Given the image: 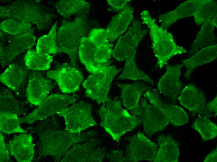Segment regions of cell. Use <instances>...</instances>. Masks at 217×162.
I'll return each instance as SVG.
<instances>
[{
    "mask_svg": "<svg viewBox=\"0 0 217 162\" xmlns=\"http://www.w3.org/2000/svg\"><path fill=\"white\" fill-rule=\"evenodd\" d=\"M47 118L34 122L26 130L38 139L34 160L37 161L44 156H51L60 161L69 148L75 144L94 136L95 131L74 133L61 130L57 121Z\"/></svg>",
    "mask_w": 217,
    "mask_h": 162,
    "instance_id": "1",
    "label": "cell"
},
{
    "mask_svg": "<svg viewBox=\"0 0 217 162\" xmlns=\"http://www.w3.org/2000/svg\"><path fill=\"white\" fill-rule=\"evenodd\" d=\"M144 96L140 104L130 111L141 119L147 136H151L164 130L169 124L180 126L189 122L184 110L181 107L162 101L157 90H149L144 93Z\"/></svg>",
    "mask_w": 217,
    "mask_h": 162,
    "instance_id": "2",
    "label": "cell"
},
{
    "mask_svg": "<svg viewBox=\"0 0 217 162\" xmlns=\"http://www.w3.org/2000/svg\"><path fill=\"white\" fill-rule=\"evenodd\" d=\"M98 112L101 118V126L118 142L122 135L142 123L139 117L123 108L117 97L112 99L108 97Z\"/></svg>",
    "mask_w": 217,
    "mask_h": 162,
    "instance_id": "3",
    "label": "cell"
},
{
    "mask_svg": "<svg viewBox=\"0 0 217 162\" xmlns=\"http://www.w3.org/2000/svg\"><path fill=\"white\" fill-rule=\"evenodd\" d=\"M0 17L36 25L40 30L47 28L53 14L36 1L18 0L0 7Z\"/></svg>",
    "mask_w": 217,
    "mask_h": 162,
    "instance_id": "4",
    "label": "cell"
},
{
    "mask_svg": "<svg viewBox=\"0 0 217 162\" xmlns=\"http://www.w3.org/2000/svg\"><path fill=\"white\" fill-rule=\"evenodd\" d=\"M140 16L143 23L149 28L154 53L159 68L166 64L173 56L186 53L185 49L176 43L170 33L157 25L147 10L142 11Z\"/></svg>",
    "mask_w": 217,
    "mask_h": 162,
    "instance_id": "5",
    "label": "cell"
},
{
    "mask_svg": "<svg viewBox=\"0 0 217 162\" xmlns=\"http://www.w3.org/2000/svg\"><path fill=\"white\" fill-rule=\"evenodd\" d=\"M87 26L85 16L82 14L71 21L63 20L57 31V46L62 52L68 55L71 64L74 66L76 65L81 40L84 36Z\"/></svg>",
    "mask_w": 217,
    "mask_h": 162,
    "instance_id": "6",
    "label": "cell"
},
{
    "mask_svg": "<svg viewBox=\"0 0 217 162\" xmlns=\"http://www.w3.org/2000/svg\"><path fill=\"white\" fill-rule=\"evenodd\" d=\"M120 69L113 65H107L93 73L82 83L85 88V96L98 104L105 103L112 80Z\"/></svg>",
    "mask_w": 217,
    "mask_h": 162,
    "instance_id": "7",
    "label": "cell"
},
{
    "mask_svg": "<svg viewBox=\"0 0 217 162\" xmlns=\"http://www.w3.org/2000/svg\"><path fill=\"white\" fill-rule=\"evenodd\" d=\"M92 107L89 103L81 101L63 109L56 114L64 118L65 131L71 133H79L97 125L91 114Z\"/></svg>",
    "mask_w": 217,
    "mask_h": 162,
    "instance_id": "8",
    "label": "cell"
},
{
    "mask_svg": "<svg viewBox=\"0 0 217 162\" xmlns=\"http://www.w3.org/2000/svg\"><path fill=\"white\" fill-rule=\"evenodd\" d=\"M34 29L17 35L7 33V36L0 31V63L2 68L7 65L19 54L29 49L36 43Z\"/></svg>",
    "mask_w": 217,
    "mask_h": 162,
    "instance_id": "9",
    "label": "cell"
},
{
    "mask_svg": "<svg viewBox=\"0 0 217 162\" xmlns=\"http://www.w3.org/2000/svg\"><path fill=\"white\" fill-rule=\"evenodd\" d=\"M76 96L65 94H52L47 97L33 112L19 118L20 123L31 124L56 114L68 105L76 102Z\"/></svg>",
    "mask_w": 217,
    "mask_h": 162,
    "instance_id": "10",
    "label": "cell"
},
{
    "mask_svg": "<svg viewBox=\"0 0 217 162\" xmlns=\"http://www.w3.org/2000/svg\"><path fill=\"white\" fill-rule=\"evenodd\" d=\"M125 139L128 144L124 156V162L152 161L159 149L157 144L139 131L133 136L126 137Z\"/></svg>",
    "mask_w": 217,
    "mask_h": 162,
    "instance_id": "11",
    "label": "cell"
},
{
    "mask_svg": "<svg viewBox=\"0 0 217 162\" xmlns=\"http://www.w3.org/2000/svg\"><path fill=\"white\" fill-rule=\"evenodd\" d=\"M101 141L91 138L83 144H76L65 154L62 162H101L106 157L105 149L100 146Z\"/></svg>",
    "mask_w": 217,
    "mask_h": 162,
    "instance_id": "12",
    "label": "cell"
},
{
    "mask_svg": "<svg viewBox=\"0 0 217 162\" xmlns=\"http://www.w3.org/2000/svg\"><path fill=\"white\" fill-rule=\"evenodd\" d=\"M147 32L139 21L134 20L128 31L118 39L113 51V57L118 61H122L136 53L138 44Z\"/></svg>",
    "mask_w": 217,
    "mask_h": 162,
    "instance_id": "13",
    "label": "cell"
},
{
    "mask_svg": "<svg viewBox=\"0 0 217 162\" xmlns=\"http://www.w3.org/2000/svg\"><path fill=\"white\" fill-rule=\"evenodd\" d=\"M46 74L48 77L57 82L60 89L64 93L78 90L83 79L80 71L67 64H64L55 70L47 72Z\"/></svg>",
    "mask_w": 217,
    "mask_h": 162,
    "instance_id": "14",
    "label": "cell"
},
{
    "mask_svg": "<svg viewBox=\"0 0 217 162\" xmlns=\"http://www.w3.org/2000/svg\"><path fill=\"white\" fill-rule=\"evenodd\" d=\"M184 65L183 63L173 66L166 65V72L157 83L158 90L172 100L178 98L183 86L180 76Z\"/></svg>",
    "mask_w": 217,
    "mask_h": 162,
    "instance_id": "15",
    "label": "cell"
},
{
    "mask_svg": "<svg viewBox=\"0 0 217 162\" xmlns=\"http://www.w3.org/2000/svg\"><path fill=\"white\" fill-rule=\"evenodd\" d=\"M179 103L191 113L208 114L206 109V101L203 93L193 84H189L182 90L178 98Z\"/></svg>",
    "mask_w": 217,
    "mask_h": 162,
    "instance_id": "16",
    "label": "cell"
},
{
    "mask_svg": "<svg viewBox=\"0 0 217 162\" xmlns=\"http://www.w3.org/2000/svg\"><path fill=\"white\" fill-rule=\"evenodd\" d=\"M210 0L187 1L181 3L173 11L160 15L159 19L161 27L166 30L178 20L193 16L200 7Z\"/></svg>",
    "mask_w": 217,
    "mask_h": 162,
    "instance_id": "17",
    "label": "cell"
},
{
    "mask_svg": "<svg viewBox=\"0 0 217 162\" xmlns=\"http://www.w3.org/2000/svg\"><path fill=\"white\" fill-rule=\"evenodd\" d=\"M9 151L19 162H30L34 158L35 150L31 134L23 133L9 140Z\"/></svg>",
    "mask_w": 217,
    "mask_h": 162,
    "instance_id": "18",
    "label": "cell"
},
{
    "mask_svg": "<svg viewBox=\"0 0 217 162\" xmlns=\"http://www.w3.org/2000/svg\"><path fill=\"white\" fill-rule=\"evenodd\" d=\"M53 87L51 82L40 74L32 73L30 76L26 89L28 101L34 105L39 106L47 98Z\"/></svg>",
    "mask_w": 217,
    "mask_h": 162,
    "instance_id": "19",
    "label": "cell"
},
{
    "mask_svg": "<svg viewBox=\"0 0 217 162\" xmlns=\"http://www.w3.org/2000/svg\"><path fill=\"white\" fill-rule=\"evenodd\" d=\"M159 148L152 160L154 162H178L179 143L171 136L163 134L157 138Z\"/></svg>",
    "mask_w": 217,
    "mask_h": 162,
    "instance_id": "20",
    "label": "cell"
},
{
    "mask_svg": "<svg viewBox=\"0 0 217 162\" xmlns=\"http://www.w3.org/2000/svg\"><path fill=\"white\" fill-rule=\"evenodd\" d=\"M217 57V45L205 47L196 52L189 58L182 60L186 67L185 78L190 79L193 71L199 66L212 61Z\"/></svg>",
    "mask_w": 217,
    "mask_h": 162,
    "instance_id": "21",
    "label": "cell"
},
{
    "mask_svg": "<svg viewBox=\"0 0 217 162\" xmlns=\"http://www.w3.org/2000/svg\"><path fill=\"white\" fill-rule=\"evenodd\" d=\"M133 17V8L127 5L112 18L106 29L109 42L114 41L126 31Z\"/></svg>",
    "mask_w": 217,
    "mask_h": 162,
    "instance_id": "22",
    "label": "cell"
},
{
    "mask_svg": "<svg viewBox=\"0 0 217 162\" xmlns=\"http://www.w3.org/2000/svg\"><path fill=\"white\" fill-rule=\"evenodd\" d=\"M118 85L121 89V97L123 104L129 110L137 107L141 96L145 92L149 90L147 86L138 82L119 84Z\"/></svg>",
    "mask_w": 217,
    "mask_h": 162,
    "instance_id": "23",
    "label": "cell"
},
{
    "mask_svg": "<svg viewBox=\"0 0 217 162\" xmlns=\"http://www.w3.org/2000/svg\"><path fill=\"white\" fill-rule=\"evenodd\" d=\"M26 74V71L21 66L13 64L0 74V80L18 95L21 87L25 81Z\"/></svg>",
    "mask_w": 217,
    "mask_h": 162,
    "instance_id": "24",
    "label": "cell"
},
{
    "mask_svg": "<svg viewBox=\"0 0 217 162\" xmlns=\"http://www.w3.org/2000/svg\"><path fill=\"white\" fill-rule=\"evenodd\" d=\"M96 47L88 37L84 36L81 40L79 50V55L81 62L85 65L87 70L94 73L110 64H99L95 62L94 59Z\"/></svg>",
    "mask_w": 217,
    "mask_h": 162,
    "instance_id": "25",
    "label": "cell"
},
{
    "mask_svg": "<svg viewBox=\"0 0 217 162\" xmlns=\"http://www.w3.org/2000/svg\"><path fill=\"white\" fill-rule=\"evenodd\" d=\"M217 15L212 19L203 24L190 47V54L194 53L202 48L210 44L215 38L214 33L215 27L217 26Z\"/></svg>",
    "mask_w": 217,
    "mask_h": 162,
    "instance_id": "26",
    "label": "cell"
},
{
    "mask_svg": "<svg viewBox=\"0 0 217 162\" xmlns=\"http://www.w3.org/2000/svg\"><path fill=\"white\" fill-rule=\"evenodd\" d=\"M52 60V57L49 54L37 52L31 49H28L24 57L26 67L37 70L49 69Z\"/></svg>",
    "mask_w": 217,
    "mask_h": 162,
    "instance_id": "27",
    "label": "cell"
},
{
    "mask_svg": "<svg viewBox=\"0 0 217 162\" xmlns=\"http://www.w3.org/2000/svg\"><path fill=\"white\" fill-rule=\"evenodd\" d=\"M136 54L131 55L125 59L123 70L118 79L141 80L153 84L154 81L137 67L135 62Z\"/></svg>",
    "mask_w": 217,
    "mask_h": 162,
    "instance_id": "28",
    "label": "cell"
},
{
    "mask_svg": "<svg viewBox=\"0 0 217 162\" xmlns=\"http://www.w3.org/2000/svg\"><path fill=\"white\" fill-rule=\"evenodd\" d=\"M57 21L52 26L49 33L38 40L36 45V51L48 54L62 52L57 46L56 43V30Z\"/></svg>",
    "mask_w": 217,
    "mask_h": 162,
    "instance_id": "29",
    "label": "cell"
},
{
    "mask_svg": "<svg viewBox=\"0 0 217 162\" xmlns=\"http://www.w3.org/2000/svg\"><path fill=\"white\" fill-rule=\"evenodd\" d=\"M191 127L200 135L204 141L212 139L217 135V126L208 117L199 115Z\"/></svg>",
    "mask_w": 217,
    "mask_h": 162,
    "instance_id": "30",
    "label": "cell"
},
{
    "mask_svg": "<svg viewBox=\"0 0 217 162\" xmlns=\"http://www.w3.org/2000/svg\"><path fill=\"white\" fill-rule=\"evenodd\" d=\"M89 6V2L83 0H63L55 5L58 13L64 17H69Z\"/></svg>",
    "mask_w": 217,
    "mask_h": 162,
    "instance_id": "31",
    "label": "cell"
},
{
    "mask_svg": "<svg viewBox=\"0 0 217 162\" xmlns=\"http://www.w3.org/2000/svg\"><path fill=\"white\" fill-rule=\"evenodd\" d=\"M17 114L10 112H0V130L7 134L26 133L28 132L20 126Z\"/></svg>",
    "mask_w": 217,
    "mask_h": 162,
    "instance_id": "32",
    "label": "cell"
},
{
    "mask_svg": "<svg viewBox=\"0 0 217 162\" xmlns=\"http://www.w3.org/2000/svg\"><path fill=\"white\" fill-rule=\"evenodd\" d=\"M0 102V112H10L17 115L21 114L19 103L8 89L5 88L1 89Z\"/></svg>",
    "mask_w": 217,
    "mask_h": 162,
    "instance_id": "33",
    "label": "cell"
},
{
    "mask_svg": "<svg viewBox=\"0 0 217 162\" xmlns=\"http://www.w3.org/2000/svg\"><path fill=\"white\" fill-rule=\"evenodd\" d=\"M217 4L216 1L210 0L194 13L193 16L196 24H203L217 15Z\"/></svg>",
    "mask_w": 217,
    "mask_h": 162,
    "instance_id": "34",
    "label": "cell"
},
{
    "mask_svg": "<svg viewBox=\"0 0 217 162\" xmlns=\"http://www.w3.org/2000/svg\"><path fill=\"white\" fill-rule=\"evenodd\" d=\"M0 28L1 31L14 36L27 32L32 29L30 23L20 22L11 19L2 21L0 23Z\"/></svg>",
    "mask_w": 217,
    "mask_h": 162,
    "instance_id": "35",
    "label": "cell"
},
{
    "mask_svg": "<svg viewBox=\"0 0 217 162\" xmlns=\"http://www.w3.org/2000/svg\"><path fill=\"white\" fill-rule=\"evenodd\" d=\"M113 45L109 43L96 48L94 56V60L99 64L109 63V60L113 54Z\"/></svg>",
    "mask_w": 217,
    "mask_h": 162,
    "instance_id": "36",
    "label": "cell"
},
{
    "mask_svg": "<svg viewBox=\"0 0 217 162\" xmlns=\"http://www.w3.org/2000/svg\"><path fill=\"white\" fill-rule=\"evenodd\" d=\"M88 38L96 48L109 43L106 29H93L90 32Z\"/></svg>",
    "mask_w": 217,
    "mask_h": 162,
    "instance_id": "37",
    "label": "cell"
},
{
    "mask_svg": "<svg viewBox=\"0 0 217 162\" xmlns=\"http://www.w3.org/2000/svg\"><path fill=\"white\" fill-rule=\"evenodd\" d=\"M0 161L8 162L10 160L8 148L5 143L4 138L1 132H0Z\"/></svg>",
    "mask_w": 217,
    "mask_h": 162,
    "instance_id": "38",
    "label": "cell"
},
{
    "mask_svg": "<svg viewBox=\"0 0 217 162\" xmlns=\"http://www.w3.org/2000/svg\"><path fill=\"white\" fill-rule=\"evenodd\" d=\"M106 156L110 162H124V156L119 150H112L106 154Z\"/></svg>",
    "mask_w": 217,
    "mask_h": 162,
    "instance_id": "39",
    "label": "cell"
},
{
    "mask_svg": "<svg viewBox=\"0 0 217 162\" xmlns=\"http://www.w3.org/2000/svg\"><path fill=\"white\" fill-rule=\"evenodd\" d=\"M130 0H108L107 2L114 10L118 11L123 9Z\"/></svg>",
    "mask_w": 217,
    "mask_h": 162,
    "instance_id": "40",
    "label": "cell"
},
{
    "mask_svg": "<svg viewBox=\"0 0 217 162\" xmlns=\"http://www.w3.org/2000/svg\"><path fill=\"white\" fill-rule=\"evenodd\" d=\"M217 97L216 96L211 102L208 103L206 106V109L208 113H215V116L217 114Z\"/></svg>",
    "mask_w": 217,
    "mask_h": 162,
    "instance_id": "41",
    "label": "cell"
},
{
    "mask_svg": "<svg viewBox=\"0 0 217 162\" xmlns=\"http://www.w3.org/2000/svg\"><path fill=\"white\" fill-rule=\"evenodd\" d=\"M217 148L212 151L205 157L204 162H217Z\"/></svg>",
    "mask_w": 217,
    "mask_h": 162,
    "instance_id": "42",
    "label": "cell"
}]
</instances>
